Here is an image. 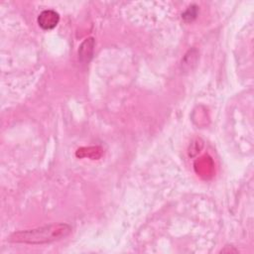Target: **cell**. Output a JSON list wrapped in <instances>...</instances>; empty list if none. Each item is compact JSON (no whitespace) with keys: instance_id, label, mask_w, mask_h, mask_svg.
<instances>
[{"instance_id":"cell-1","label":"cell","mask_w":254,"mask_h":254,"mask_svg":"<svg viewBox=\"0 0 254 254\" xmlns=\"http://www.w3.org/2000/svg\"><path fill=\"white\" fill-rule=\"evenodd\" d=\"M71 227L65 223L50 224L35 229L16 232L10 236V241L28 244H44L58 241L67 236Z\"/></svg>"},{"instance_id":"cell-2","label":"cell","mask_w":254,"mask_h":254,"mask_svg":"<svg viewBox=\"0 0 254 254\" xmlns=\"http://www.w3.org/2000/svg\"><path fill=\"white\" fill-rule=\"evenodd\" d=\"M60 20L59 14L54 10H45L38 17V23L44 30H51L55 28Z\"/></svg>"},{"instance_id":"cell-3","label":"cell","mask_w":254,"mask_h":254,"mask_svg":"<svg viewBox=\"0 0 254 254\" xmlns=\"http://www.w3.org/2000/svg\"><path fill=\"white\" fill-rule=\"evenodd\" d=\"M94 41L92 38L86 39L79 47L78 58L82 63H88L93 55Z\"/></svg>"},{"instance_id":"cell-4","label":"cell","mask_w":254,"mask_h":254,"mask_svg":"<svg viewBox=\"0 0 254 254\" xmlns=\"http://www.w3.org/2000/svg\"><path fill=\"white\" fill-rule=\"evenodd\" d=\"M196 14H197V7L192 5L186 10V12L183 14V18L186 21H192L196 17Z\"/></svg>"}]
</instances>
